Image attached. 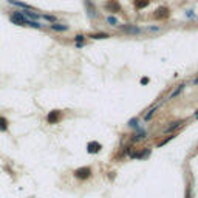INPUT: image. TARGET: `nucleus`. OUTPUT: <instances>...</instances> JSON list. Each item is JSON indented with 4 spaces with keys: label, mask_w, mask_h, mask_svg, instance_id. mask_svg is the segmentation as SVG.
I'll return each instance as SVG.
<instances>
[{
    "label": "nucleus",
    "mask_w": 198,
    "mask_h": 198,
    "mask_svg": "<svg viewBox=\"0 0 198 198\" xmlns=\"http://www.w3.org/2000/svg\"><path fill=\"white\" fill-rule=\"evenodd\" d=\"M10 22L14 25H19V26H31V28H36V30H40L43 25H40L39 20H30L22 14V11H12L10 14Z\"/></svg>",
    "instance_id": "f257e3e1"
},
{
    "label": "nucleus",
    "mask_w": 198,
    "mask_h": 198,
    "mask_svg": "<svg viewBox=\"0 0 198 198\" xmlns=\"http://www.w3.org/2000/svg\"><path fill=\"white\" fill-rule=\"evenodd\" d=\"M90 175H91V169L90 167H79L74 170V177L78 179H87L90 178Z\"/></svg>",
    "instance_id": "f03ea898"
},
{
    "label": "nucleus",
    "mask_w": 198,
    "mask_h": 198,
    "mask_svg": "<svg viewBox=\"0 0 198 198\" xmlns=\"http://www.w3.org/2000/svg\"><path fill=\"white\" fill-rule=\"evenodd\" d=\"M84 3H85V10H87L88 17H90V19H96L98 11H96V6L93 5V2H91V0H84Z\"/></svg>",
    "instance_id": "7ed1b4c3"
},
{
    "label": "nucleus",
    "mask_w": 198,
    "mask_h": 198,
    "mask_svg": "<svg viewBox=\"0 0 198 198\" xmlns=\"http://www.w3.org/2000/svg\"><path fill=\"white\" fill-rule=\"evenodd\" d=\"M62 118V113L59 110H53V111H50L48 116H47V122L48 124H57L60 121Z\"/></svg>",
    "instance_id": "20e7f679"
},
{
    "label": "nucleus",
    "mask_w": 198,
    "mask_h": 198,
    "mask_svg": "<svg viewBox=\"0 0 198 198\" xmlns=\"http://www.w3.org/2000/svg\"><path fill=\"white\" fill-rule=\"evenodd\" d=\"M10 5H14L17 8H22V10H26V11H34V8L28 5V3H23V2H19V0H8Z\"/></svg>",
    "instance_id": "39448f33"
},
{
    "label": "nucleus",
    "mask_w": 198,
    "mask_h": 198,
    "mask_svg": "<svg viewBox=\"0 0 198 198\" xmlns=\"http://www.w3.org/2000/svg\"><path fill=\"white\" fill-rule=\"evenodd\" d=\"M101 148H102V146L99 142L91 141V142H88V146H87V152H88V153H98Z\"/></svg>",
    "instance_id": "423d86ee"
},
{
    "label": "nucleus",
    "mask_w": 198,
    "mask_h": 198,
    "mask_svg": "<svg viewBox=\"0 0 198 198\" xmlns=\"http://www.w3.org/2000/svg\"><path fill=\"white\" fill-rule=\"evenodd\" d=\"M50 30L56 31V33H64V31L70 30V26L68 25H62V23H51V25H50Z\"/></svg>",
    "instance_id": "0eeeda50"
},
{
    "label": "nucleus",
    "mask_w": 198,
    "mask_h": 198,
    "mask_svg": "<svg viewBox=\"0 0 198 198\" xmlns=\"http://www.w3.org/2000/svg\"><path fill=\"white\" fill-rule=\"evenodd\" d=\"M155 17L156 19H166V17H169V10L166 6L158 8V10L155 11Z\"/></svg>",
    "instance_id": "6e6552de"
},
{
    "label": "nucleus",
    "mask_w": 198,
    "mask_h": 198,
    "mask_svg": "<svg viewBox=\"0 0 198 198\" xmlns=\"http://www.w3.org/2000/svg\"><path fill=\"white\" fill-rule=\"evenodd\" d=\"M105 8H107L110 12H119V11H121V5L116 2V0H113V2H109V3L105 5Z\"/></svg>",
    "instance_id": "1a4fd4ad"
},
{
    "label": "nucleus",
    "mask_w": 198,
    "mask_h": 198,
    "mask_svg": "<svg viewBox=\"0 0 198 198\" xmlns=\"http://www.w3.org/2000/svg\"><path fill=\"white\" fill-rule=\"evenodd\" d=\"M121 30H122L124 33H127V34H139V33H141V30H139L138 26H132V25L122 26Z\"/></svg>",
    "instance_id": "9d476101"
},
{
    "label": "nucleus",
    "mask_w": 198,
    "mask_h": 198,
    "mask_svg": "<svg viewBox=\"0 0 198 198\" xmlns=\"http://www.w3.org/2000/svg\"><path fill=\"white\" fill-rule=\"evenodd\" d=\"M22 14H23L26 19H30V20H39V19H40V14H39V12H33V11L23 10V11H22Z\"/></svg>",
    "instance_id": "9b49d317"
},
{
    "label": "nucleus",
    "mask_w": 198,
    "mask_h": 198,
    "mask_svg": "<svg viewBox=\"0 0 198 198\" xmlns=\"http://www.w3.org/2000/svg\"><path fill=\"white\" fill-rule=\"evenodd\" d=\"M184 87H186V85H184V84H181V85H178V87H177V90H175V91H172V93H170V96H169V99H175V98H177L178 94H179V93H181L183 90H184Z\"/></svg>",
    "instance_id": "f8f14e48"
},
{
    "label": "nucleus",
    "mask_w": 198,
    "mask_h": 198,
    "mask_svg": "<svg viewBox=\"0 0 198 198\" xmlns=\"http://www.w3.org/2000/svg\"><path fill=\"white\" fill-rule=\"evenodd\" d=\"M8 130V121L5 116H0V132H6Z\"/></svg>",
    "instance_id": "ddd939ff"
},
{
    "label": "nucleus",
    "mask_w": 198,
    "mask_h": 198,
    "mask_svg": "<svg viewBox=\"0 0 198 198\" xmlns=\"http://www.w3.org/2000/svg\"><path fill=\"white\" fill-rule=\"evenodd\" d=\"M90 37L91 39H109L111 36L107 34V33H96V34H90Z\"/></svg>",
    "instance_id": "4468645a"
},
{
    "label": "nucleus",
    "mask_w": 198,
    "mask_h": 198,
    "mask_svg": "<svg viewBox=\"0 0 198 198\" xmlns=\"http://www.w3.org/2000/svg\"><path fill=\"white\" fill-rule=\"evenodd\" d=\"M181 124H183V122H181V121H177V122H173V125H170V127H167V129H166V130H164V132H166V133H170V132H173V130H175V129H178V127H181Z\"/></svg>",
    "instance_id": "2eb2a0df"
},
{
    "label": "nucleus",
    "mask_w": 198,
    "mask_h": 198,
    "mask_svg": "<svg viewBox=\"0 0 198 198\" xmlns=\"http://www.w3.org/2000/svg\"><path fill=\"white\" fill-rule=\"evenodd\" d=\"M135 5H136L138 10H142V8H146L148 5V0H136L135 2Z\"/></svg>",
    "instance_id": "dca6fc26"
},
{
    "label": "nucleus",
    "mask_w": 198,
    "mask_h": 198,
    "mask_svg": "<svg viewBox=\"0 0 198 198\" xmlns=\"http://www.w3.org/2000/svg\"><path fill=\"white\" fill-rule=\"evenodd\" d=\"M107 23H109L110 26H116V25L119 23V22H118V19H116V17H113V16H109V17H107Z\"/></svg>",
    "instance_id": "f3484780"
},
{
    "label": "nucleus",
    "mask_w": 198,
    "mask_h": 198,
    "mask_svg": "<svg viewBox=\"0 0 198 198\" xmlns=\"http://www.w3.org/2000/svg\"><path fill=\"white\" fill-rule=\"evenodd\" d=\"M40 19H45V20L51 22V23H56V17H54V16H50V14H40Z\"/></svg>",
    "instance_id": "a211bd4d"
},
{
    "label": "nucleus",
    "mask_w": 198,
    "mask_h": 198,
    "mask_svg": "<svg viewBox=\"0 0 198 198\" xmlns=\"http://www.w3.org/2000/svg\"><path fill=\"white\" fill-rule=\"evenodd\" d=\"M156 110H158V107H153V109H152V110H150V111H148V113L146 115V116H144V121H148V119H150L152 116L155 115V111H156Z\"/></svg>",
    "instance_id": "6ab92c4d"
},
{
    "label": "nucleus",
    "mask_w": 198,
    "mask_h": 198,
    "mask_svg": "<svg viewBox=\"0 0 198 198\" xmlns=\"http://www.w3.org/2000/svg\"><path fill=\"white\" fill-rule=\"evenodd\" d=\"M85 39V36H82V34H78V36H74V42L76 43H82V40Z\"/></svg>",
    "instance_id": "aec40b11"
},
{
    "label": "nucleus",
    "mask_w": 198,
    "mask_h": 198,
    "mask_svg": "<svg viewBox=\"0 0 198 198\" xmlns=\"http://www.w3.org/2000/svg\"><path fill=\"white\" fill-rule=\"evenodd\" d=\"M147 30H150V31H160L161 28H160V26H150V28H147Z\"/></svg>",
    "instance_id": "412c9836"
},
{
    "label": "nucleus",
    "mask_w": 198,
    "mask_h": 198,
    "mask_svg": "<svg viewBox=\"0 0 198 198\" xmlns=\"http://www.w3.org/2000/svg\"><path fill=\"white\" fill-rule=\"evenodd\" d=\"M135 122L138 124V119H132V121H130V122H129V125H135Z\"/></svg>",
    "instance_id": "4be33fe9"
},
{
    "label": "nucleus",
    "mask_w": 198,
    "mask_h": 198,
    "mask_svg": "<svg viewBox=\"0 0 198 198\" xmlns=\"http://www.w3.org/2000/svg\"><path fill=\"white\" fill-rule=\"evenodd\" d=\"M148 82V78H142L141 79V84H147Z\"/></svg>",
    "instance_id": "5701e85b"
},
{
    "label": "nucleus",
    "mask_w": 198,
    "mask_h": 198,
    "mask_svg": "<svg viewBox=\"0 0 198 198\" xmlns=\"http://www.w3.org/2000/svg\"><path fill=\"white\" fill-rule=\"evenodd\" d=\"M186 14H187V17H193V11H187Z\"/></svg>",
    "instance_id": "b1692460"
},
{
    "label": "nucleus",
    "mask_w": 198,
    "mask_h": 198,
    "mask_svg": "<svg viewBox=\"0 0 198 198\" xmlns=\"http://www.w3.org/2000/svg\"><path fill=\"white\" fill-rule=\"evenodd\" d=\"M193 118H195V119H198V110L195 111V115H193Z\"/></svg>",
    "instance_id": "393cba45"
},
{
    "label": "nucleus",
    "mask_w": 198,
    "mask_h": 198,
    "mask_svg": "<svg viewBox=\"0 0 198 198\" xmlns=\"http://www.w3.org/2000/svg\"><path fill=\"white\" fill-rule=\"evenodd\" d=\"M193 85H198V78H197L195 80H193Z\"/></svg>",
    "instance_id": "a878e982"
}]
</instances>
